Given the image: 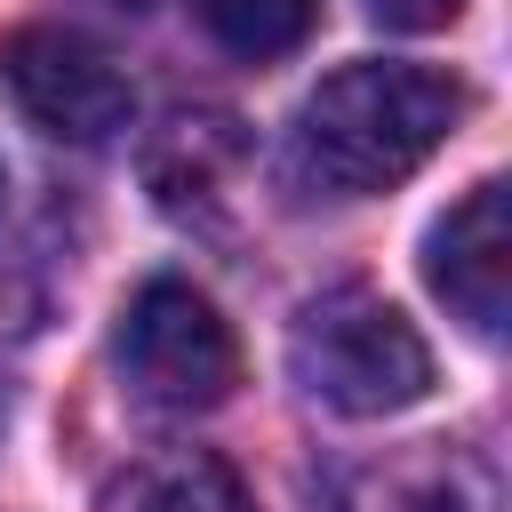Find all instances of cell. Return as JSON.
Wrapping results in <instances>:
<instances>
[{
    "mask_svg": "<svg viewBox=\"0 0 512 512\" xmlns=\"http://www.w3.org/2000/svg\"><path fill=\"white\" fill-rule=\"evenodd\" d=\"M464 120V88L440 64L368 56L328 72L288 128V184L312 200H368L416 176Z\"/></svg>",
    "mask_w": 512,
    "mask_h": 512,
    "instance_id": "obj_1",
    "label": "cell"
},
{
    "mask_svg": "<svg viewBox=\"0 0 512 512\" xmlns=\"http://www.w3.org/2000/svg\"><path fill=\"white\" fill-rule=\"evenodd\" d=\"M288 368L336 416H392V408L432 392V352H424L416 320L360 280H344V288H328L296 312Z\"/></svg>",
    "mask_w": 512,
    "mask_h": 512,
    "instance_id": "obj_2",
    "label": "cell"
},
{
    "mask_svg": "<svg viewBox=\"0 0 512 512\" xmlns=\"http://www.w3.org/2000/svg\"><path fill=\"white\" fill-rule=\"evenodd\" d=\"M120 376L160 416H200L240 384V344L192 280H152L120 312Z\"/></svg>",
    "mask_w": 512,
    "mask_h": 512,
    "instance_id": "obj_3",
    "label": "cell"
},
{
    "mask_svg": "<svg viewBox=\"0 0 512 512\" xmlns=\"http://www.w3.org/2000/svg\"><path fill=\"white\" fill-rule=\"evenodd\" d=\"M0 80L16 96V112L56 136V144H112L136 120V88L112 64V48H96L72 24H24L0 40Z\"/></svg>",
    "mask_w": 512,
    "mask_h": 512,
    "instance_id": "obj_4",
    "label": "cell"
},
{
    "mask_svg": "<svg viewBox=\"0 0 512 512\" xmlns=\"http://www.w3.org/2000/svg\"><path fill=\"white\" fill-rule=\"evenodd\" d=\"M424 280L472 336H504V312H512V192H504V176H480L432 224Z\"/></svg>",
    "mask_w": 512,
    "mask_h": 512,
    "instance_id": "obj_5",
    "label": "cell"
},
{
    "mask_svg": "<svg viewBox=\"0 0 512 512\" xmlns=\"http://www.w3.org/2000/svg\"><path fill=\"white\" fill-rule=\"evenodd\" d=\"M320 512H504V488L488 456L456 440H408L328 480Z\"/></svg>",
    "mask_w": 512,
    "mask_h": 512,
    "instance_id": "obj_6",
    "label": "cell"
},
{
    "mask_svg": "<svg viewBox=\"0 0 512 512\" xmlns=\"http://www.w3.org/2000/svg\"><path fill=\"white\" fill-rule=\"evenodd\" d=\"M248 168V128L216 104H176L144 144V184L168 216H208Z\"/></svg>",
    "mask_w": 512,
    "mask_h": 512,
    "instance_id": "obj_7",
    "label": "cell"
},
{
    "mask_svg": "<svg viewBox=\"0 0 512 512\" xmlns=\"http://www.w3.org/2000/svg\"><path fill=\"white\" fill-rule=\"evenodd\" d=\"M104 512H256V504L216 448H160L112 488Z\"/></svg>",
    "mask_w": 512,
    "mask_h": 512,
    "instance_id": "obj_8",
    "label": "cell"
},
{
    "mask_svg": "<svg viewBox=\"0 0 512 512\" xmlns=\"http://www.w3.org/2000/svg\"><path fill=\"white\" fill-rule=\"evenodd\" d=\"M192 16L208 24V40L216 48H232V56H288L304 32H312V16H320V0H192Z\"/></svg>",
    "mask_w": 512,
    "mask_h": 512,
    "instance_id": "obj_9",
    "label": "cell"
},
{
    "mask_svg": "<svg viewBox=\"0 0 512 512\" xmlns=\"http://www.w3.org/2000/svg\"><path fill=\"white\" fill-rule=\"evenodd\" d=\"M456 8L464 0H368V16L392 32H440V24H456Z\"/></svg>",
    "mask_w": 512,
    "mask_h": 512,
    "instance_id": "obj_10",
    "label": "cell"
}]
</instances>
